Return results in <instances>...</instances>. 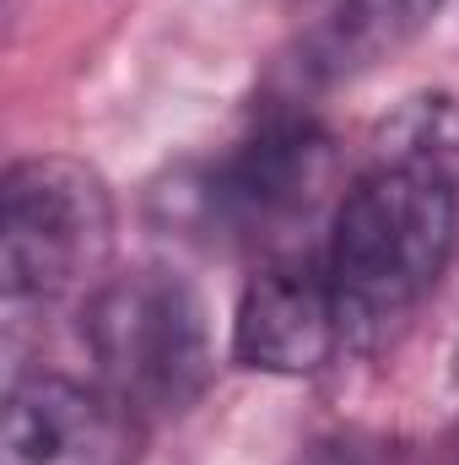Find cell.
I'll use <instances>...</instances> for the list:
<instances>
[{"label":"cell","instance_id":"obj_1","mask_svg":"<svg viewBox=\"0 0 459 465\" xmlns=\"http://www.w3.org/2000/svg\"><path fill=\"white\" fill-rule=\"evenodd\" d=\"M459 249V109L411 98L341 190L325 228V271L346 347H378L444 282Z\"/></svg>","mask_w":459,"mask_h":465},{"label":"cell","instance_id":"obj_2","mask_svg":"<svg viewBox=\"0 0 459 465\" xmlns=\"http://www.w3.org/2000/svg\"><path fill=\"white\" fill-rule=\"evenodd\" d=\"M330 184V141L308 109H270L243 141L173 190V217L211 249L232 254H292Z\"/></svg>","mask_w":459,"mask_h":465},{"label":"cell","instance_id":"obj_3","mask_svg":"<svg viewBox=\"0 0 459 465\" xmlns=\"http://www.w3.org/2000/svg\"><path fill=\"white\" fill-rule=\"evenodd\" d=\"M82 336L98 368V390L130 422L179 417L211 379L206 309L195 287L162 265L109 276L82 309Z\"/></svg>","mask_w":459,"mask_h":465},{"label":"cell","instance_id":"obj_4","mask_svg":"<svg viewBox=\"0 0 459 465\" xmlns=\"http://www.w3.org/2000/svg\"><path fill=\"white\" fill-rule=\"evenodd\" d=\"M114 260V195L82 157H22L5 173L0 212V276L5 309L87 303L109 282Z\"/></svg>","mask_w":459,"mask_h":465},{"label":"cell","instance_id":"obj_5","mask_svg":"<svg viewBox=\"0 0 459 465\" xmlns=\"http://www.w3.org/2000/svg\"><path fill=\"white\" fill-rule=\"evenodd\" d=\"M346 347V320L325 271V249L265 260L232 320V362L259 373H319Z\"/></svg>","mask_w":459,"mask_h":465},{"label":"cell","instance_id":"obj_6","mask_svg":"<svg viewBox=\"0 0 459 465\" xmlns=\"http://www.w3.org/2000/svg\"><path fill=\"white\" fill-rule=\"evenodd\" d=\"M130 428L98 384L22 373L5 395L0 465H130Z\"/></svg>","mask_w":459,"mask_h":465},{"label":"cell","instance_id":"obj_7","mask_svg":"<svg viewBox=\"0 0 459 465\" xmlns=\"http://www.w3.org/2000/svg\"><path fill=\"white\" fill-rule=\"evenodd\" d=\"M438 11L444 0H303L287 60L292 71L287 104L367 76L373 65L400 54Z\"/></svg>","mask_w":459,"mask_h":465}]
</instances>
